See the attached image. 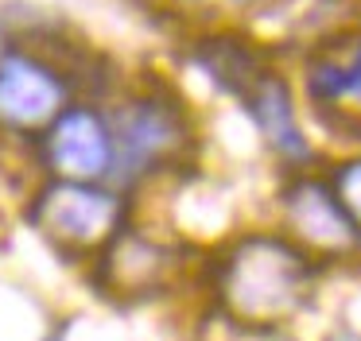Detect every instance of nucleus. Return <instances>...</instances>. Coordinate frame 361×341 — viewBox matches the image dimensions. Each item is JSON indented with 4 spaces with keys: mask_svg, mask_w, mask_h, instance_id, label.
Masks as SVG:
<instances>
[{
    "mask_svg": "<svg viewBox=\"0 0 361 341\" xmlns=\"http://www.w3.org/2000/svg\"><path fill=\"white\" fill-rule=\"evenodd\" d=\"M43 209H47L51 229L66 240H78V244H90L94 237H102L105 225L113 221V202L105 194L78 190V186H59L55 194L43 198Z\"/></svg>",
    "mask_w": 361,
    "mask_h": 341,
    "instance_id": "1",
    "label": "nucleus"
},
{
    "mask_svg": "<svg viewBox=\"0 0 361 341\" xmlns=\"http://www.w3.org/2000/svg\"><path fill=\"white\" fill-rule=\"evenodd\" d=\"M55 101H59V89L39 66H32L24 58H12L0 66V116L32 124V120H43L55 108Z\"/></svg>",
    "mask_w": 361,
    "mask_h": 341,
    "instance_id": "2",
    "label": "nucleus"
},
{
    "mask_svg": "<svg viewBox=\"0 0 361 341\" xmlns=\"http://www.w3.org/2000/svg\"><path fill=\"white\" fill-rule=\"evenodd\" d=\"M105 155H109V144H105V132L94 116L74 113L59 124L55 132V159L63 167L78 170V175H94V170L105 167Z\"/></svg>",
    "mask_w": 361,
    "mask_h": 341,
    "instance_id": "3",
    "label": "nucleus"
},
{
    "mask_svg": "<svg viewBox=\"0 0 361 341\" xmlns=\"http://www.w3.org/2000/svg\"><path fill=\"white\" fill-rule=\"evenodd\" d=\"M345 178L353 182V190H350V198H353V209H361V167H350V170H345Z\"/></svg>",
    "mask_w": 361,
    "mask_h": 341,
    "instance_id": "4",
    "label": "nucleus"
}]
</instances>
